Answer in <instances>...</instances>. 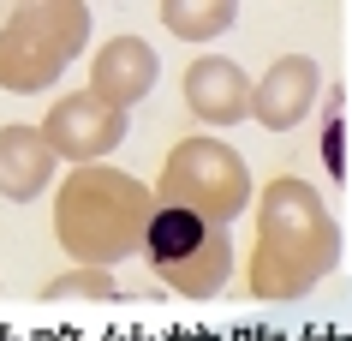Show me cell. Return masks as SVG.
Returning a JSON list of instances; mask_svg holds the SVG:
<instances>
[{
    "instance_id": "8992f818",
    "label": "cell",
    "mask_w": 352,
    "mask_h": 341,
    "mask_svg": "<svg viewBox=\"0 0 352 341\" xmlns=\"http://www.w3.org/2000/svg\"><path fill=\"white\" fill-rule=\"evenodd\" d=\"M42 138H48V150H54V156H72V162L90 168L96 156H108L113 144L126 138V114L108 108V102H96L90 90H78V96H60V102H54Z\"/></svg>"
},
{
    "instance_id": "277c9868",
    "label": "cell",
    "mask_w": 352,
    "mask_h": 341,
    "mask_svg": "<svg viewBox=\"0 0 352 341\" xmlns=\"http://www.w3.org/2000/svg\"><path fill=\"white\" fill-rule=\"evenodd\" d=\"M162 198H167V209H186L197 222L221 227L251 204V174H245L239 150H227L221 138H186L167 156Z\"/></svg>"
},
{
    "instance_id": "9c48e42d",
    "label": "cell",
    "mask_w": 352,
    "mask_h": 341,
    "mask_svg": "<svg viewBox=\"0 0 352 341\" xmlns=\"http://www.w3.org/2000/svg\"><path fill=\"white\" fill-rule=\"evenodd\" d=\"M186 108L197 120H215V126H233L251 114V78L233 66V60H197L186 72Z\"/></svg>"
},
{
    "instance_id": "30bf717a",
    "label": "cell",
    "mask_w": 352,
    "mask_h": 341,
    "mask_svg": "<svg viewBox=\"0 0 352 341\" xmlns=\"http://www.w3.org/2000/svg\"><path fill=\"white\" fill-rule=\"evenodd\" d=\"M54 174V150L36 126H6L0 132V192L6 198H36Z\"/></svg>"
},
{
    "instance_id": "ba28073f",
    "label": "cell",
    "mask_w": 352,
    "mask_h": 341,
    "mask_svg": "<svg viewBox=\"0 0 352 341\" xmlns=\"http://www.w3.org/2000/svg\"><path fill=\"white\" fill-rule=\"evenodd\" d=\"M155 90V54H149L138 37H113L90 66V96L96 102H108V108L126 114L131 102H144Z\"/></svg>"
},
{
    "instance_id": "7a4b0ae2",
    "label": "cell",
    "mask_w": 352,
    "mask_h": 341,
    "mask_svg": "<svg viewBox=\"0 0 352 341\" xmlns=\"http://www.w3.org/2000/svg\"><path fill=\"white\" fill-rule=\"evenodd\" d=\"M263 246L251 258V287L280 300V293H305L316 276H329L334 269V222L322 198H316L305 180H275V186L263 192Z\"/></svg>"
},
{
    "instance_id": "7c38bea8",
    "label": "cell",
    "mask_w": 352,
    "mask_h": 341,
    "mask_svg": "<svg viewBox=\"0 0 352 341\" xmlns=\"http://www.w3.org/2000/svg\"><path fill=\"white\" fill-rule=\"evenodd\" d=\"M48 293H84V300H102V293H113V282L102 276V269H90V276H60Z\"/></svg>"
},
{
    "instance_id": "3957f363",
    "label": "cell",
    "mask_w": 352,
    "mask_h": 341,
    "mask_svg": "<svg viewBox=\"0 0 352 341\" xmlns=\"http://www.w3.org/2000/svg\"><path fill=\"white\" fill-rule=\"evenodd\" d=\"M90 37V6L72 0H42L0 24V84L6 90H42L78 60Z\"/></svg>"
},
{
    "instance_id": "6da1fadb",
    "label": "cell",
    "mask_w": 352,
    "mask_h": 341,
    "mask_svg": "<svg viewBox=\"0 0 352 341\" xmlns=\"http://www.w3.org/2000/svg\"><path fill=\"white\" fill-rule=\"evenodd\" d=\"M155 216V198H149L131 174L120 168H78L66 186H60V204H54V234L60 246L72 251L78 264L90 269H108L120 258L144 246V227Z\"/></svg>"
},
{
    "instance_id": "5b68a950",
    "label": "cell",
    "mask_w": 352,
    "mask_h": 341,
    "mask_svg": "<svg viewBox=\"0 0 352 341\" xmlns=\"http://www.w3.org/2000/svg\"><path fill=\"white\" fill-rule=\"evenodd\" d=\"M138 251H144L149 269H155L167 287H179V293H215V287L227 282V269H233V246H227L221 227L197 222L186 209H167V204L149 216Z\"/></svg>"
},
{
    "instance_id": "8fae6325",
    "label": "cell",
    "mask_w": 352,
    "mask_h": 341,
    "mask_svg": "<svg viewBox=\"0 0 352 341\" xmlns=\"http://www.w3.org/2000/svg\"><path fill=\"white\" fill-rule=\"evenodd\" d=\"M162 19L173 37H221L227 24H233V6L227 0H215V6H186V0H173V6H162Z\"/></svg>"
},
{
    "instance_id": "52a82bcc",
    "label": "cell",
    "mask_w": 352,
    "mask_h": 341,
    "mask_svg": "<svg viewBox=\"0 0 352 341\" xmlns=\"http://www.w3.org/2000/svg\"><path fill=\"white\" fill-rule=\"evenodd\" d=\"M316 84H322V72H316V60H311V54H280L275 66H269V72L251 84V114H257L263 126L287 132V126H298V120L311 114Z\"/></svg>"
}]
</instances>
